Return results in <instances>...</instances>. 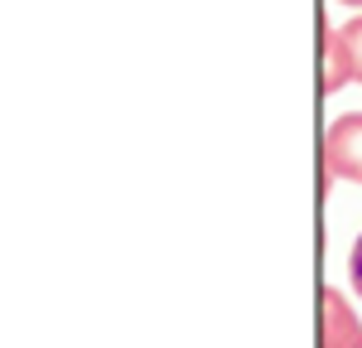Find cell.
Returning a JSON list of instances; mask_svg holds the SVG:
<instances>
[{
  "instance_id": "cell-1",
  "label": "cell",
  "mask_w": 362,
  "mask_h": 348,
  "mask_svg": "<svg viewBox=\"0 0 362 348\" xmlns=\"http://www.w3.org/2000/svg\"><path fill=\"white\" fill-rule=\"evenodd\" d=\"M324 179H358L362 184V112L338 116L324 131Z\"/></svg>"
},
{
  "instance_id": "cell-2",
  "label": "cell",
  "mask_w": 362,
  "mask_h": 348,
  "mask_svg": "<svg viewBox=\"0 0 362 348\" xmlns=\"http://www.w3.org/2000/svg\"><path fill=\"white\" fill-rule=\"evenodd\" d=\"M319 348H362V319L334 286L319 290Z\"/></svg>"
},
{
  "instance_id": "cell-3",
  "label": "cell",
  "mask_w": 362,
  "mask_h": 348,
  "mask_svg": "<svg viewBox=\"0 0 362 348\" xmlns=\"http://www.w3.org/2000/svg\"><path fill=\"white\" fill-rule=\"evenodd\" d=\"M319 49H324V58H319V87L334 97V92H343V87L353 83V73H348V49H343V34H338V25H324L319 29Z\"/></svg>"
},
{
  "instance_id": "cell-4",
  "label": "cell",
  "mask_w": 362,
  "mask_h": 348,
  "mask_svg": "<svg viewBox=\"0 0 362 348\" xmlns=\"http://www.w3.org/2000/svg\"><path fill=\"white\" fill-rule=\"evenodd\" d=\"M338 34H343V49H348V73H353V83H362V15L338 25Z\"/></svg>"
},
{
  "instance_id": "cell-5",
  "label": "cell",
  "mask_w": 362,
  "mask_h": 348,
  "mask_svg": "<svg viewBox=\"0 0 362 348\" xmlns=\"http://www.w3.org/2000/svg\"><path fill=\"white\" fill-rule=\"evenodd\" d=\"M348 286L362 295V232H358V242H353V252H348Z\"/></svg>"
},
{
  "instance_id": "cell-6",
  "label": "cell",
  "mask_w": 362,
  "mask_h": 348,
  "mask_svg": "<svg viewBox=\"0 0 362 348\" xmlns=\"http://www.w3.org/2000/svg\"><path fill=\"white\" fill-rule=\"evenodd\" d=\"M338 5H353V10H362V0H338Z\"/></svg>"
}]
</instances>
